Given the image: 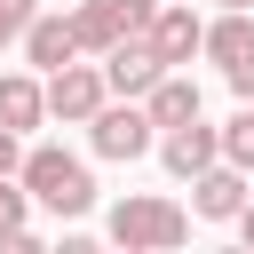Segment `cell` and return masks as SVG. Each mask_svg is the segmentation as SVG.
<instances>
[{
    "label": "cell",
    "instance_id": "9a60e30c",
    "mask_svg": "<svg viewBox=\"0 0 254 254\" xmlns=\"http://www.w3.org/2000/svg\"><path fill=\"white\" fill-rule=\"evenodd\" d=\"M40 24V8L32 0H0V48H24V32Z\"/></svg>",
    "mask_w": 254,
    "mask_h": 254
},
{
    "label": "cell",
    "instance_id": "ffe728a7",
    "mask_svg": "<svg viewBox=\"0 0 254 254\" xmlns=\"http://www.w3.org/2000/svg\"><path fill=\"white\" fill-rule=\"evenodd\" d=\"M238 246H246V254H254V206H246V214H238Z\"/></svg>",
    "mask_w": 254,
    "mask_h": 254
},
{
    "label": "cell",
    "instance_id": "7402d4cb",
    "mask_svg": "<svg viewBox=\"0 0 254 254\" xmlns=\"http://www.w3.org/2000/svg\"><path fill=\"white\" fill-rule=\"evenodd\" d=\"M214 254H246V246H214Z\"/></svg>",
    "mask_w": 254,
    "mask_h": 254
},
{
    "label": "cell",
    "instance_id": "8fae6325",
    "mask_svg": "<svg viewBox=\"0 0 254 254\" xmlns=\"http://www.w3.org/2000/svg\"><path fill=\"white\" fill-rule=\"evenodd\" d=\"M48 119V79L40 71H0V127L8 135H32Z\"/></svg>",
    "mask_w": 254,
    "mask_h": 254
},
{
    "label": "cell",
    "instance_id": "6da1fadb",
    "mask_svg": "<svg viewBox=\"0 0 254 254\" xmlns=\"http://www.w3.org/2000/svg\"><path fill=\"white\" fill-rule=\"evenodd\" d=\"M183 238H190V206H175V198L127 190V198L111 206V246H119V254H175Z\"/></svg>",
    "mask_w": 254,
    "mask_h": 254
},
{
    "label": "cell",
    "instance_id": "d6986e66",
    "mask_svg": "<svg viewBox=\"0 0 254 254\" xmlns=\"http://www.w3.org/2000/svg\"><path fill=\"white\" fill-rule=\"evenodd\" d=\"M56 254H111V246H103V238H79V230H71V238H64Z\"/></svg>",
    "mask_w": 254,
    "mask_h": 254
},
{
    "label": "cell",
    "instance_id": "5bb4252c",
    "mask_svg": "<svg viewBox=\"0 0 254 254\" xmlns=\"http://www.w3.org/2000/svg\"><path fill=\"white\" fill-rule=\"evenodd\" d=\"M222 167H238V175H254V103L222 127Z\"/></svg>",
    "mask_w": 254,
    "mask_h": 254
},
{
    "label": "cell",
    "instance_id": "7c38bea8",
    "mask_svg": "<svg viewBox=\"0 0 254 254\" xmlns=\"http://www.w3.org/2000/svg\"><path fill=\"white\" fill-rule=\"evenodd\" d=\"M143 111H151V127H159V135L198 127V79H190V71H167V79L151 87V103H143Z\"/></svg>",
    "mask_w": 254,
    "mask_h": 254
},
{
    "label": "cell",
    "instance_id": "9c48e42d",
    "mask_svg": "<svg viewBox=\"0 0 254 254\" xmlns=\"http://www.w3.org/2000/svg\"><path fill=\"white\" fill-rule=\"evenodd\" d=\"M151 56H159L167 71H183L190 56H206V24H198L190 8H159V24H151Z\"/></svg>",
    "mask_w": 254,
    "mask_h": 254
},
{
    "label": "cell",
    "instance_id": "44dd1931",
    "mask_svg": "<svg viewBox=\"0 0 254 254\" xmlns=\"http://www.w3.org/2000/svg\"><path fill=\"white\" fill-rule=\"evenodd\" d=\"M246 8H254V0H222V16H246Z\"/></svg>",
    "mask_w": 254,
    "mask_h": 254
},
{
    "label": "cell",
    "instance_id": "ac0fdd59",
    "mask_svg": "<svg viewBox=\"0 0 254 254\" xmlns=\"http://www.w3.org/2000/svg\"><path fill=\"white\" fill-rule=\"evenodd\" d=\"M0 254H56L48 238H32V230H16V238H0Z\"/></svg>",
    "mask_w": 254,
    "mask_h": 254
},
{
    "label": "cell",
    "instance_id": "e0dca14e",
    "mask_svg": "<svg viewBox=\"0 0 254 254\" xmlns=\"http://www.w3.org/2000/svg\"><path fill=\"white\" fill-rule=\"evenodd\" d=\"M0 183H24V135L0 127Z\"/></svg>",
    "mask_w": 254,
    "mask_h": 254
},
{
    "label": "cell",
    "instance_id": "7a4b0ae2",
    "mask_svg": "<svg viewBox=\"0 0 254 254\" xmlns=\"http://www.w3.org/2000/svg\"><path fill=\"white\" fill-rule=\"evenodd\" d=\"M24 190H32V206H48V214H87V206H95V175H87V159H71L64 143H32V151H24Z\"/></svg>",
    "mask_w": 254,
    "mask_h": 254
},
{
    "label": "cell",
    "instance_id": "2e32d148",
    "mask_svg": "<svg viewBox=\"0 0 254 254\" xmlns=\"http://www.w3.org/2000/svg\"><path fill=\"white\" fill-rule=\"evenodd\" d=\"M24 214H32V190H24V183H0V238H16Z\"/></svg>",
    "mask_w": 254,
    "mask_h": 254
},
{
    "label": "cell",
    "instance_id": "3957f363",
    "mask_svg": "<svg viewBox=\"0 0 254 254\" xmlns=\"http://www.w3.org/2000/svg\"><path fill=\"white\" fill-rule=\"evenodd\" d=\"M111 103V87H103V64H71V71H56L48 79V119H64V127H95V111Z\"/></svg>",
    "mask_w": 254,
    "mask_h": 254
},
{
    "label": "cell",
    "instance_id": "30bf717a",
    "mask_svg": "<svg viewBox=\"0 0 254 254\" xmlns=\"http://www.w3.org/2000/svg\"><path fill=\"white\" fill-rule=\"evenodd\" d=\"M24 64L48 71V79L71 71V64H79V32H71V16H40V24L24 32Z\"/></svg>",
    "mask_w": 254,
    "mask_h": 254
},
{
    "label": "cell",
    "instance_id": "277c9868",
    "mask_svg": "<svg viewBox=\"0 0 254 254\" xmlns=\"http://www.w3.org/2000/svg\"><path fill=\"white\" fill-rule=\"evenodd\" d=\"M87 143H95V159H143V151L159 143V127H151L143 103H103L95 127H87Z\"/></svg>",
    "mask_w": 254,
    "mask_h": 254
},
{
    "label": "cell",
    "instance_id": "4fadbf2b",
    "mask_svg": "<svg viewBox=\"0 0 254 254\" xmlns=\"http://www.w3.org/2000/svg\"><path fill=\"white\" fill-rule=\"evenodd\" d=\"M71 32H79V56H111V48H127L111 0H79V8H71Z\"/></svg>",
    "mask_w": 254,
    "mask_h": 254
},
{
    "label": "cell",
    "instance_id": "8992f818",
    "mask_svg": "<svg viewBox=\"0 0 254 254\" xmlns=\"http://www.w3.org/2000/svg\"><path fill=\"white\" fill-rule=\"evenodd\" d=\"M159 79H167V64L151 56V40H127V48L103 56V87H111V103H151Z\"/></svg>",
    "mask_w": 254,
    "mask_h": 254
},
{
    "label": "cell",
    "instance_id": "5b68a950",
    "mask_svg": "<svg viewBox=\"0 0 254 254\" xmlns=\"http://www.w3.org/2000/svg\"><path fill=\"white\" fill-rule=\"evenodd\" d=\"M206 56L222 64L230 95L254 103V16H214V24H206Z\"/></svg>",
    "mask_w": 254,
    "mask_h": 254
},
{
    "label": "cell",
    "instance_id": "52a82bcc",
    "mask_svg": "<svg viewBox=\"0 0 254 254\" xmlns=\"http://www.w3.org/2000/svg\"><path fill=\"white\" fill-rule=\"evenodd\" d=\"M159 159H167V175L175 183H198L206 167H222V127H175V135H159Z\"/></svg>",
    "mask_w": 254,
    "mask_h": 254
},
{
    "label": "cell",
    "instance_id": "603a6c76",
    "mask_svg": "<svg viewBox=\"0 0 254 254\" xmlns=\"http://www.w3.org/2000/svg\"><path fill=\"white\" fill-rule=\"evenodd\" d=\"M159 8H190V0H159Z\"/></svg>",
    "mask_w": 254,
    "mask_h": 254
},
{
    "label": "cell",
    "instance_id": "ba28073f",
    "mask_svg": "<svg viewBox=\"0 0 254 254\" xmlns=\"http://www.w3.org/2000/svg\"><path fill=\"white\" fill-rule=\"evenodd\" d=\"M246 206H254V183H246L238 167H206V175L190 183V214H198V222H238Z\"/></svg>",
    "mask_w": 254,
    "mask_h": 254
}]
</instances>
